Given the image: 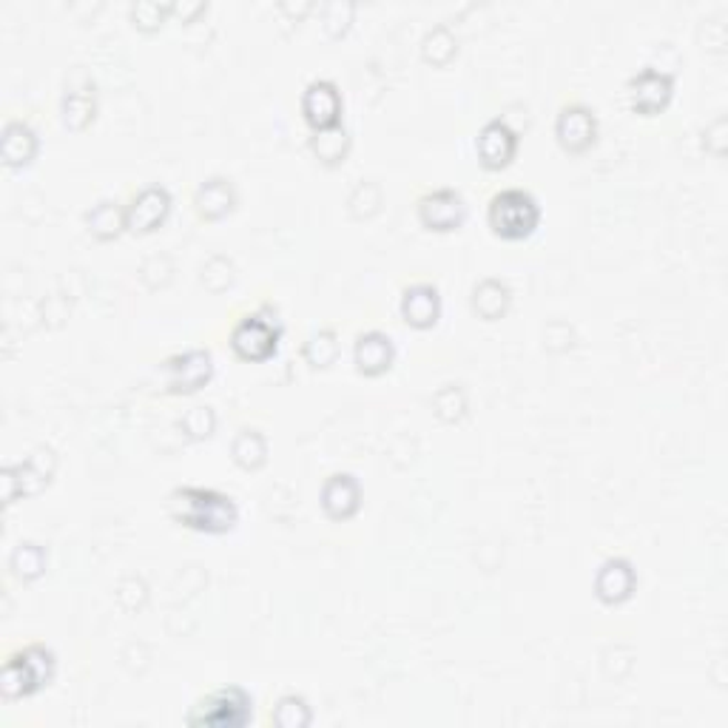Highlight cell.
Wrapping results in <instances>:
<instances>
[{
	"label": "cell",
	"mask_w": 728,
	"mask_h": 728,
	"mask_svg": "<svg viewBox=\"0 0 728 728\" xmlns=\"http://www.w3.org/2000/svg\"><path fill=\"white\" fill-rule=\"evenodd\" d=\"M180 425H182V432H185L189 439H208L216 427L214 407H208V405L191 407V410L182 416Z\"/></svg>",
	"instance_id": "32"
},
{
	"label": "cell",
	"mask_w": 728,
	"mask_h": 728,
	"mask_svg": "<svg viewBox=\"0 0 728 728\" xmlns=\"http://www.w3.org/2000/svg\"><path fill=\"white\" fill-rule=\"evenodd\" d=\"M162 373H165V390L171 396H189V393L203 390L208 385L214 376V358L205 347H194V351L165 358Z\"/></svg>",
	"instance_id": "7"
},
{
	"label": "cell",
	"mask_w": 728,
	"mask_h": 728,
	"mask_svg": "<svg viewBox=\"0 0 728 728\" xmlns=\"http://www.w3.org/2000/svg\"><path fill=\"white\" fill-rule=\"evenodd\" d=\"M347 205H351V214L356 216V220L376 214L378 205H382V189H378V182H362L351 194Z\"/></svg>",
	"instance_id": "34"
},
{
	"label": "cell",
	"mask_w": 728,
	"mask_h": 728,
	"mask_svg": "<svg viewBox=\"0 0 728 728\" xmlns=\"http://www.w3.org/2000/svg\"><path fill=\"white\" fill-rule=\"evenodd\" d=\"M342 95L333 81H311L302 92V117L311 131H328L342 126Z\"/></svg>",
	"instance_id": "12"
},
{
	"label": "cell",
	"mask_w": 728,
	"mask_h": 728,
	"mask_svg": "<svg viewBox=\"0 0 728 728\" xmlns=\"http://www.w3.org/2000/svg\"><path fill=\"white\" fill-rule=\"evenodd\" d=\"M54 470H57V456H54L52 447H38L32 456L3 470V501L14 504L21 495L23 499L38 495L43 486H49Z\"/></svg>",
	"instance_id": "6"
},
{
	"label": "cell",
	"mask_w": 728,
	"mask_h": 728,
	"mask_svg": "<svg viewBox=\"0 0 728 728\" xmlns=\"http://www.w3.org/2000/svg\"><path fill=\"white\" fill-rule=\"evenodd\" d=\"M236 208V189L228 176H208L194 194V211L205 223H216Z\"/></svg>",
	"instance_id": "18"
},
{
	"label": "cell",
	"mask_w": 728,
	"mask_h": 728,
	"mask_svg": "<svg viewBox=\"0 0 728 728\" xmlns=\"http://www.w3.org/2000/svg\"><path fill=\"white\" fill-rule=\"evenodd\" d=\"M456 52H459V38L447 23H436L421 38V57L432 66H447L456 57Z\"/></svg>",
	"instance_id": "25"
},
{
	"label": "cell",
	"mask_w": 728,
	"mask_h": 728,
	"mask_svg": "<svg viewBox=\"0 0 728 728\" xmlns=\"http://www.w3.org/2000/svg\"><path fill=\"white\" fill-rule=\"evenodd\" d=\"M200 279H203L205 288L220 293V290H225L234 282V263H231L225 254H214V257L203 265V277Z\"/></svg>",
	"instance_id": "33"
},
{
	"label": "cell",
	"mask_w": 728,
	"mask_h": 728,
	"mask_svg": "<svg viewBox=\"0 0 728 728\" xmlns=\"http://www.w3.org/2000/svg\"><path fill=\"white\" fill-rule=\"evenodd\" d=\"M629 106L638 115H661L663 108L675 97V77L661 68L646 66L638 75L629 77Z\"/></svg>",
	"instance_id": "8"
},
{
	"label": "cell",
	"mask_w": 728,
	"mask_h": 728,
	"mask_svg": "<svg viewBox=\"0 0 728 728\" xmlns=\"http://www.w3.org/2000/svg\"><path fill=\"white\" fill-rule=\"evenodd\" d=\"M83 220H86L88 234L100 239V243L117 239L126 231V208L117 200H100V203L86 211Z\"/></svg>",
	"instance_id": "22"
},
{
	"label": "cell",
	"mask_w": 728,
	"mask_h": 728,
	"mask_svg": "<svg viewBox=\"0 0 728 728\" xmlns=\"http://www.w3.org/2000/svg\"><path fill=\"white\" fill-rule=\"evenodd\" d=\"M171 191L160 182H151L142 191H137L131 196V203L126 205V231L131 234H151V231L160 228L171 214Z\"/></svg>",
	"instance_id": "10"
},
{
	"label": "cell",
	"mask_w": 728,
	"mask_h": 728,
	"mask_svg": "<svg viewBox=\"0 0 728 728\" xmlns=\"http://www.w3.org/2000/svg\"><path fill=\"white\" fill-rule=\"evenodd\" d=\"M171 14V3H157V0H137L131 3V23L140 32H157Z\"/></svg>",
	"instance_id": "30"
},
{
	"label": "cell",
	"mask_w": 728,
	"mask_h": 728,
	"mask_svg": "<svg viewBox=\"0 0 728 728\" xmlns=\"http://www.w3.org/2000/svg\"><path fill=\"white\" fill-rule=\"evenodd\" d=\"M402 319L416 331H430L441 319V293L436 285L416 282L402 290Z\"/></svg>",
	"instance_id": "15"
},
{
	"label": "cell",
	"mask_w": 728,
	"mask_h": 728,
	"mask_svg": "<svg viewBox=\"0 0 728 728\" xmlns=\"http://www.w3.org/2000/svg\"><path fill=\"white\" fill-rule=\"evenodd\" d=\"M270 720L279 728H304L313 722V711L308 700L299 695H282L270 711Z\"/></svg>",
	"instance_id": "29"
},
{
	"label": "cell",
	"mask_w": 728,
	"mask_h": 728,
	"mask_svg": "<svg viewBox=\"0 0 728 728\" xmlns=\"http://www.w3.org/2000/svg\"><path fill=\"white\" fill-rule=\"evenodd\" d=\"M250 720H254V697L243 686L214 688L185 717L189 726L205 728H245Z\"/></svg>",
	"instance_id": "4"
},
{
	"label": "cell",
	"mask_w": 728,
	"mask_h": 728,
	"mask_svg": "<svg viewBox=\"0 0 728 728\" xmlns=\"http://www.w3.org/2000/svg\"><path fill=\"white\" fill-rule=\"evenodd\" d=\"M353 14H356V7L347 3V0H331V3H324L322 7V29L331 38H342L353 23Z\"/></svg>",
	"instance_id": "31"
},
{
	"label": "cell",
	"mask_w": 728,
	"mask_h": 728,
	"mask_svg": "<svg viewBox=\"0 0 728 728\" xmlns=\"http://www.w3.org/2000/svg\"><path fill=\"white\" fill-rule=\"evenodd\" d=\"M131 595V600H129V612L131 609H140L142 603H146V598H149V587H146V580L140 578V575H129V578L122 580L120 587H117V600H126Z\"/></svg>",
	"instance_id": "35"
},
{
	"label": "cell",
	"mask_w": 728,
	"mask_h": 728,
	"mask_svg": "<svg viewBox=\"0 0 728 728\" xmlns=\"http://www.w3.org/2000/svg\"><path fill=\"white\" fill-rule=\"evenodd\" d=\"M311 9H313V3H299V7H297V3H288V0H282V3H279V12L293 14L297 21H302L304 14L311 12Z\"/></svg>",
	"instance_id": "37"
},
{
	"label": "cell",
	"mask_w": 728,
	"mask_h": 728,
	"mask_svg": "<svg viewBox=\"0 0 728 728\" xmlns=\"http://www.w3.org/2000/svg\"><path fill=\"white\" fill-rule=\"evenodd\" d=\"M416 211H418V223L425 225L427 231H436V234L459 231L467 220L464 196L452 189H439L425 194L418 200Z\"/></svg>",
	"instance_id": "11"
},
{
	"label": "cell",
	"mask_w": 728,
	"mask_h": 728,
	"mask_svg": "<svg viewBox=\"0 0 728 728\" xmlns=\"http://www.w3.org/2000/svg\"><path fill=\"white\" fill-rule=\"evenodd\" d=\"M470 410V402H467V393L461 385H441L432 396V413L447 421V425H456Z\"/></svg>",
	"instance_id": "28"
},
{
	"label": "cell",
	"mask_w": 728,
	"mask_h": 728,
	"mask_svg": "<svg viewBox=\"0 0 728 728\" xmlns=\"http://www.w3.org/2000/svg\"><path fill=\"white\" fill-rule=\"evenodd\" d=\"M231 459L243 470H259L268 461V439L254 427H245L231 441Z\"/></svg>",
	"instance_id": "24"
},
{
	"label": "cell",
	"mask_w": 728,
	"mask_h": 728,
	"mask_svg": "<svg viewBox=\"0 0 728 728\" xmlns=\"http://www.w3.org/2000/svg\"><path fill=\"white\" fill-rule=\"evenodd\" d=\"M97 117L95 83L83 81L81 86H68L61 100V120L68 131H83Z\"/></svg>",
	"instance_id": "20"
},
{
	"label": "cell",
	"mask_w": 728,
	"mask_h": 728,
	"mask_svg": "<svg viewBox=\"0 0 728 728\" xmlns=\"http://www.w3.org/2000/svg\"><path fill=\"white\" fill-rule=\"evenodd\" d=\"M353 362L362 376H382L396 362V344L382 331L358 333L356 344H353Z\"/></svg>",
	"instance_id": "17"
},
{
	"label": "cell",
	"mask_w": 728,
	"mask_h": 728,
	"mask_svg": "<svg viewBox=\"0 0 728 728\" xmlns=\"http://www.w3.org/2000/svg\"><path fill=\"white\" fill-rule=\"evenodd\" d=\"M205 3H191V7H185V3H171V14H180L182 21L189 23V21H194L196 14L200 12H205Z\"/></svg>",
	"instance_id": "36"
},
{
	"label": "cell",
	"mask_w": 728,
	"mask_h": 728,
	"mask_svg": "<svg viewBox=\"0 0 728 728\" xmlns=\"http://www.w3.org/2000/svg\"><path fill=\"white\" fill-rule=\"evenodd\" d=\"M634 587H638V575L627 558H607L595 572V595L607 607H618L632 598Z\"/></svg>",
	"instance_id": "16"
},
{
	"label": "cell",
	"mask_w": 728,
	"mask_h": 728,
	"mask_svg": "<svg viewBox=\"0 0 728 728\" xmlns=\"http://www.w3.org/2000/svg\"><path fill=\"white\" fill-rule=\"evenodd\" d=\"M54 652L43 643H32V646L14 652L0 672V695L3 700H23V697L38 695L41 688H46L54 681Z\"/></svg>",
	"instance_id": "2"
},
{
	"label": "cell",
	"mask_w": 728,
	"mask_h": 728,
	"mask_svg": "<svg viewBox=\"0 0 728 728\" xmlns=\"http://www.w3.org/2000/svg\"><path fill=\"white\" fill-rule=\"evenodd\" d=\"M319 504L331 521L353 518L362 506V484L353 472H333L319 490Z\"/></svg>",
	"instance_id": "14"
},
{
	"label": "cell",
	"mask_w": 728,
	"mask_h": 728,
	"mask_svg": "<svg viewBox=\"0 0 728 728\" xmlns=\"http://www.w3.org/2000/svg\"><path fill=\"white\" fill-rule=\"evenodd\" d=\"M555 140L569 154H584L598 142V117L584 103H569L555 117Z\"/></svg>",
	"instance_id": "9"
},
{
	"label": "cell",
	"mask_w": 728,
	"mask_h": 728,
	"mask_svg": "<svg viewBox=\"0 0 728 728\" xmlns=\"http://www.w3.org/2000/svg\"><path fill=\"white\" fill-rule=\"evenodd\" d=\"M311 151L324 165H339V162H344L347 151H351V137H347L344 126L328 131H313Z\"/></svg>",
	"instance_id": "26"
},
{
	"label": "cell",
	"mask_w": 728,
	"mask_h": 728,
	"mask_svg": "<svg viewBox=\"0 0 728 728\" xmlns=\"http://www.w3.org/2000/svg\"><path fill=\"white\" fill-rule=\"evenodd\" d=\"M470 304L472 311L479 313L484 322H495V319L506 317V311H510V304H513V290H510V285L506 282H501V279L486 277L481 279V282H475Z\"/></svg>",
	"instance_id": "21"
},
{
	"label": "cell",
	"mask_w": 728,
	"mask_h": 728,
	"mask_svg": "<svg viewBox=\"0 0 728 728\" xmlns=\"http://www.w3.org/2000/svg\"><path fill=\"white\" fill-rule=\"evenodd\" d=\"M171 518L194 533L223 535L239 521V506L228 493L214 486H176L169 499Z\"/></svg>",
	"instance_id": "1"
},
{
	"label": "cell",
	"mask_w": 728,
	"mask_h": 728,
	"mask_svg": "<svg viewBox=\"0 0 728 728\" xmlns=\"http://www.w3.org/2000/svg\"><path fill=\"white\" fill-rule=\"evenodd\" d=\"M279 339H282V324L277 319L265 311L248 313L231 331V351L245 362H265L277 356Z\"/></svg>",
	"instance_id": "5"
},
{
	"label": "cell",
	"mask_w": 728,
	"mask_h": 728,
	"mask_svg": "<svg viewBox=\"0 0 728 728\" xmlns=\"http://www.w3.org/2000/svg\"><path fill=\"white\" fill-rule=\"evenodd\" d=\"M304 362L311 364L313 371H324V367H331L333 362L339 358V336L336 331L331 328H324V331H317L308 336L302 347Z\"/></svg>",
	"instance_id": "27"
},
{
	"label": "cell",
	"mask_w": 728,
	"mask_h": 728,
	"mask_svg": "<svg viewBox=\"0 0 728 728\" xmlns=\"http://www.w3.org/2000/svg\"><path fill=\"white\" fill-rule=\"evenodd\" d=\"M475 151H479V162L486 171H501L518 154V135L510 129V122L495 117V120L481 126Z\"/></svg>",
	"instance_id": "13"
},
{
	"label": "cell",
	"mask_w": 728,
	"mask_h": 728,
	"mask_svg": "<svg viewBox=\"0 0 728 728\" xmlns=\"http://www.w3.org/2000/svg\"><path fill=\"white\" fill-rule=\"evenodd\" d=\"M486 223L495 236L506 243H518L533 234L540 223V205L529 191L504 189L490 200L486 208Z\"/></svg>",
	"instance_id": "3"
},
{
	"label": "cell",
	"mask_w": 728,
	"mask_h": 728,
	"mask_svg": "<svg viewBox=\"0 0 728 728\" xmlns=\"http://www.w3.org/2000/svg\"><path fill=\"white\" fill-rule=\"evenodd\" d=\"M41 149V140H38V131L23 120H9L3 126V135H0V157H3V165L7 169H23L29 162L38 157Z\"/></svg>",
	"instance_id": "19"
},
{
	"label": "cell",
	"mask_w": 728,
	"mask_h": 728,
	"mask_svg": "<svg viewBox=\"0 0 728 728\" xmlns=\"http://www.w3.org/2000/svg\"><path fill=\"white\" fill-rule=\"evenodd\" d=\"M46 546L38 544V540H21V544L12 549V555H9V569H12L14 578L23 580V584H32V580L41 578V575L46 572Z\"/></svg>",
	"instance_id": "23"
}]
</instances>
